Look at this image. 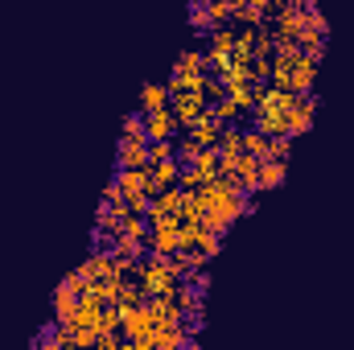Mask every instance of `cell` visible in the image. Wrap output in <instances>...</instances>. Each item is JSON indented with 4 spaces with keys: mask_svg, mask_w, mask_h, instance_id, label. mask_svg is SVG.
<instances>
[{
    "mask_svg": "<svg viewBox=\"0 0 354 350\" xmlns=\"http://www.w3.org/2000/svg\"><path fill=\"white\" fill-rule=\"evenodd\" d=\"M115 185H120V198H124V202L157 194V190H153V177H149V169H120V177H115Z\"/></svg>",
    "mask_w": 354,
    "mask_h": 350,
    "instance_id": "6da1fadb",
    "label": "cell"
},
{
    "mask_svg": "<svg viewBox=\"0 0 354 350\" xmlns=\"http://www.w3.org/2000/svg\"><path fill=\"white\" fill-rule=\"evenodd\" d=\"M120 169H149V136H120Z\"/></svg>",
    "mask_w": 354,
    "mask_h": 350,
    "instance_id": "7a4b0ae2",
    "label": "cell"
},
{
    "mask_svg": "<svg viewBox=\"0 0 354 350\" xmlns=\"http://www.w3.org/2000/svg\"><path fill=\"white\" fill-rule=\"evenodd\" d=\"M223 174H231L243 190H260V157H252V153H239L235 161H227L223 165Z\"/></svg>",
    "mask_w": 354,
    "mask_h": 350,
    "instance_id": "3957f363",
    "label": "cell"
},
{
    "mask_svg": "<svg viewBox=\"0 0 354 350\" xmlns=\"http://www.w3.org/2000/svg\"><path fill=\"white\" fill-rule=\"evenodd\" d=\"M174 132H177V116H174L169 103L157 107V111H145V136L149 140H169Z\"/></svg>",
    "mask_w": 354,
    "mask_h": 350,
    "instance_id": "277c9868",
    "label": "cell"
},
{
    "mask_svg": "<svg viewBox=\"0 0 354 350\" xmlns=\"http://www.w3.org/2000/svg\"><path fill=\"white\" fill-rule=\"evenodd\" d=\"M313 116H317V99L297 95V103H292V111H288V136L309 132V128H313Z\"/></svg>",
    "mask_w": 354,
    "mask_h": 350,
    "instance_id": "5b68a950",
    "label": "cell"
},
{
    "mask_svg": "<svg viewBox=\"0 0 354 350\" xmlns=\"http://www.w3.org/2000/svg\"><path fill=\"white\" fill-rule=\"evenodd\" d=\"M313 83H317V62H313V58H305V54H297L292 75H288V91H292V95H305Z\"/></svg>",
    "mask_w": 354,
    "mask_h": 350,
    "instance_id": "8992f818",
    "label": "cell"
},
{
    "mask_svg": "<svg viewBox=\"0 0 354 350\" xmlns=\"http://www.w3.org/2000/svg\"><path fill=\"white\" fill-rule=\"evenodd\" d=\"M189 136H194L202 149H210V145H218V136H223V120H218L214 111H206V116L189 128Z\"/></svg>",
    "mask_w": 354,
    "mask_h": 350,
    "instance_id": "52a82bcc",
    "label": "cell"
},
{
    "mask_svg": "<svg viewBox=\"0 0 354 350\" xmlns=\"http://www.w3.org/2000/svg\"><path fill=\"white\" fill-rule=\"evenodd\" d=\"M284 177H288V161H280V157H264L260 161V190L284 185Z\"/></svg>",
    "mask_w": 354,
    "mask_h": 350,
    "instance_id": "ba28073f",
    "label": "cell"
},
{
    "mask_svg": "<svg viewBox=\"0 0 354 350\" xmlns=\"http://www.w3.org/2000/svg\"><path fill=\"white\" fill-rule=\"evenodd\" d=\"M79 297L83 293H75V288H58L54 293V313H58V326H71V317H75V309H79Z\"/></svg>",
    "mask_w": 354,
    "mask_h": 350,
    "instance_id": "9c48e42d",
    "label": "cell"
},
{
    "mask_svg": "<svg viewBox=\"0 0 354 350\" xmlns=\"http://www.w3.org/2000/svg\"><path fill=\"white\" fill-rule=\"evenodd\" d=\"M149 177H153V190H165V185H174L177 177H181V169H177L174 157H165V161H153L149 165Z\"/></svg>",
    "mask_w": 354,
    "mask_h": 350,
    "instance_id": "30bf717a",
    "label": "cell"
},
{
    "mask_svg": "<svg viewBox=\"0 0 354 350\" xmlns=\"http://www.w3.org/2000/svg\"><path fill=\"white\" fill-rule=\"evenodd\" d=\"M169 103V87L165 83H145L140 87V111H157Z\"/></svg>",
    "mask_w": 354,
    "mask_h": 350,
    "instance_id": "8fae6325",
    "label": "cell"
},
{
    "mask_svg": "<svg viewBox=\"0 0 354 350\" xmlns=\"http://www.w3.org/2000/svg\"><path fill=\"white\" fill-rule=\"evenodd\" d=\"M248 107H252V103H243V99H239V95H235V91H231V95H227V99H223V103H218V107H214V116H218V120H223V124H227V120H235V116H243V111H248Z\"/></svg>",
    "mask_w": 354,
    "mask_h": 350,
    "instance_id": "7c38bea8",
    "label": "cell"
},
{
    "mask_svg": "<svg viewBox=\"0 0 354 350\" xmlns=\"http://www.w3.org/2000/svg\"><path fill=\"white\" fill-rule=\"evenodd\" d=\"M243 153H252V157H260V161H264V157H268V132H260V128L243 132Z\"/></svg>",
    "mask_w": 354,
    "mask_h": 350,
    "instance_id": "4fadbf2b",
    "label": "cell"
},
{
    "mask_svg": "<svg viewBox=\"0 0 354 350\" xmlns=\"http://www.w3.org/2000/svg\"><path fill=\"white\" fill-rule=\"evenodd\" d=\"M288 149H292V136H288V132H280V136H268V157H280V161H288Z\"/></svg>",
    "mask_w": 354,
    "mask_h": 350,
    "instance_id": "5bb4252c",
    "label": "cell"
},
{
    "mask_svg": "<svg viewBox=\"0 0 354 350\" xmlns=\"http://www.w3.org/2000/svg\"><path fill=\"white\" fill-rule=\"evenodd\" d=\"M181 181H185L189 190H202V185H206L210 177H206V174H202V169H198V165H194V169H185V174H181Z\"/></svg>",
    "mask_w": 354,
    "mask_h": 350,
    "instance_id": "9a60e30c",
    "label": "cell"
},
{
    "mask_svg": "<svg viewBox=\"0 0 354 350\" xmlns=\"http://www.w3.org/2000/svg\"><path fill=\"white\" fill-rule=\"evenodd\" d=\"M124 136H145V116H128L124 120Z\"/></svg>",
    "mask_w": 354,
    "mask_h": 350,
    "instance_id": "2e32d148",
    "label": "cell"
},
{
    "mask_svg": "<svg viewBox=\"0 0 354 350\" xmlns=\"http://www.w3.org/2000/svg\"><path fill=\"white\" fill-rule=\"evenodd\" d=\"M194 288H198V293H206V288H210V276H206V272H198V276H194Z\"/></svg>",
    "mask_w": 354,
    "mask_h": 350,
    "instance_id": "e0dca14e",
    "label": "cell"
}]
</instances>
